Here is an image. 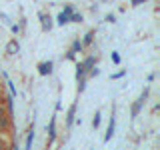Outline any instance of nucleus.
Listing matches in <instances>:
<instances>
[{"mask_svg":"<svg viewBox=\"0 0 160 150\" xmlns=\"http://www.w3.org/2000/svg\"><path fill=\"white\" fill-rule=\"evenodd\" d=\"M10 126H12V118L8 114H2L0 116V132H8Z\"/></svg>","mask_w":160,"mask_h":150,"instance_id":"obj_1","label":"nucleus"},{"mask_svg":"<svg viewBox=\"0 0 160 150\" xmlns=\"http://www.w3.org/2000/svg\"><path fill=\"white\" fill-rule=\"evenodd\" d=\"M48 134H50V138H48V144H52V142H54V138H56V116H52V118H50Z\"/></svg>","mask_w":160,"mask_h":150,"instance_id":"obj_2","label":"nucleus"},{"mask_svg":"<svg viewBox=\"0 0 160 150\" xmlns=\"http://www.w3.org/2000/svg\"><path fill=\"white\" fill-rule=\"evenodd\" d=\"M38 72L42 74V76H46V74H50V72H52V62H50V60H48V62H42V64L38 66Z\"/></svg>","mask_w":160,"mask_h":150,"instance_id":"obj_3","label":"nucleus"},{"mask_svg":"<svg viewBox=\"0 0 160 150\" xmlns=\"http://www.w3.org/2000/svg\"><path fill=\"white\" fill-rule=\"evenodd\" d=\"M18 50H20V44L16 42V40H10V42L6 44V52L8 54H16Z\"/></svg>","mask_w":160,"mask_h":150,"instance_id":"obj_4","label":"nucleus"},{"mask_svg":"<svg viewBox=\"0 0 160 150\" xmlns=\"http://www.w3.org/2000/svg\"><path fill=\"white\" fill-rule=\"evenodd\" d=\"M80 50H82V42H80V40H74L72 48H70V52H68V58H74V54L80 52Z\"/></svg>","mask_w":160,"mask_h":150,"instance_id":"obj_5","label":"nucleus"},{"mask_svg":"<svg viewBox=\"0 0 160 150\" xmlns=\"http://www.w3.org/2000/svg\"><path fill=\"white\" fill-rule=\"evenodd\" d=\"M146 94H148V90H144V94L138 98V102L132 106V116H136V114H138V110H140V106H142V102H144V98H146Z\"/></svg>","mask_w":160,"mask_h":150,"instance_id":"obj_6","label":"nucleus"},{"mask_svg":"<svg viewBox=\"0 0 160 150\" xmlns=\"http://www.w3.org/2000/svg\"><path fill=\"white\" fill-rule=\"evenodd\" d=\"M74 114H76V104H72L70 110H68V116H66V124H68V126L74 124Z\"/></svg>","mask_w":160,"mask_h":150,"instance_id":"obj_7","label":"nucleus"},{"mask_svg":"<svg viewBox=\"0 0 160 150\" xmlns=\"http://www.w3.org/2000/svg\"><path fill=\"white\" fill-rule=\"evenodd\" d=\"M40 18H42V28L44 30H50V28H52V22H50L52 18H50V16H46V14L40 12Z\"/></svg>","mask_w":160,"mask_h":150,"instance_id":"obj_8","label":"nucleus"},{"mask_svg":"<svg viewBox=\"0 0 160 150\" xmlns=\"http://www.w3.org/2000/svg\"><path fill=\"white\" fill-rule=\"evenodd\" d=\"M78 70H76V78H82V76H86V66H84V62H78V66H76Z\"/></svg>","mask_w":160,"mask_h":150,"instance_id":"obj_9","label":"nucleus"},{"mask_svg":"<svg viewBox=\"0 0 160 150\" xmlns=\"http://www.w3.org/2000/svg\"><path fill=\"white\" fill-rule=\"evenodd\" d=\"M112 134H114V116L110 118V126H108V132H106V136H104V142H108V140L112 138Z\"/></svg>","mask_w":160,"mask_h":150,"instance_id":"obj_10","label":"nucleus"},{"mask_svg":"<svg viewBox=\"0 0 160 150\" xmlns=\"http://www.w3.org/2000/svg\"><path fill=\"white\" fill-rule=\"evenodd\" d=\"M68 22H70V16H68L66 12H60L58 14V24H62V26H64V24H68Z\"/></svg>","mask_w":160,"mask_h":150,"instance_id":"obj_11","label":"nucleus"},{"mask_svg":"<svg viewBox=\"0 0 160 150\" xmlns=\"http://www.w3.org/2000/svg\"><path fill=\"white\" fill-rule=\"evenodd\" d=\"M32 140H34V126L30 128V132L26 136V148H32Z\"/></svg>","mask_w":160,"mask_h":150,"instance_id":"obj_12","label":"nucleus"},{"mask_svg":"<svg viewBox=\"0 0 160 150\" xmlns=\"http://www.w3.org/2000/svg\"><path fill=\"white\" fill-rule=\"evenodd\" d=\"M92 38H94V32H88L86 36H84V40H82V46H86V44H90V42H92Z\"/></svg>","mask_w":160,"mask_h":150,"instance_id":"obj_13","label":"nucleus"},{"mask_svg":"<svg viewBox=\"0 0 160 150\" xmlns=\"http://www.w3.org/2000/svg\"><path fill=\"white\" fill-rule=\"evenodd\" d=\"M94 62H96V60H94V56H88L86 60H84V66H86V68H92Z\"/></svg>","mask_w":160,"mask_h":150,"instance_id":"obj_14","label":"nucleus"},{"mask_svg":"<svg viewBox=\"0 0 160 150\" xmlns=\"http://www.w3.org/2000/svg\"><path fill=\"white\" fill-rule=\"evenodd\" d=\"M80 20H82V14H76V12L70 14V22H80Z\"/></svg>","mask_w":160,"mask_h":150,"instance_id":"obj_15","label":"nucleus"},{"mask_svg":"<svg viewBox=\"0 0 160 150\" xmlns=\"http://www.w3.org/2000/svg\"><path fill=\"white\" fill-rule=\"evenodd\" d=\"M92 126H94V128H98V126H100V112H96V114H94V120H92Z\"/></svg>","mask_w":160,"mask_h":150,"instance_id":"obj_16","label":"nucleus"},{"mask_svg":"<svg viewBox=\"0 0 160 150\" xmlns=\"http://www.w3.org/2000/svg\"><path fill=\"white\" fill-rule=\"evenodd\" d=\"M112 62L114 64H120V54L118 52H112Z\"/></svg>","mask_w":160,"mask_h":150,"instance_id":"obj_17","label":"nucleus"},{"mask_svg":"<svg viewBox=\"0 0 160 150\" xmlns=\"http://www.w3.org/2000/svg\"><path fill=\"white\" fill-rule=\"evenodd\" d=\"M62 12H66V14H68V16H70V14H72V12H74V8H72V6H66V8H64V10H62Z\"/></svg>","mask_w":160,"mask_h":150,"instance_id":"obj_18","label":"nucleus"},{"mask_svg":"<svg viewBox=\"0 0 160 150\" xmlns=\"http://www.w3.org/2000/svg\"><path fill=\"white\" fill-rule=\"evenodd\" d=\"M142 2H148V0H132V6H140Z\"/></svg>","mask_w":160,"mask_h":150,"instance_id":"obj_19","label":"nucleus"},{"mask_svg":"<svg viewBox=\"0 0 160 150\" xmlns=\"http://www.w3.org/2000/svg\"><path fill=\"white\" fill-rule=\"evenodd\" d=\"M12 32H14V34L20 32V26H18V24H12Z\"/></svg>","mask_w":160,"mask_h":150,"instance_id":"obj_20","label":"nucleus"},{"mask_svg":"<svg viewBox=\"0 0 160 150\" xmlns=\"http://www.w3.org/2000/svg\"><path fill=\"white\" fill-rule=\"evenodd\" d=\"M2 114H6V108H4L2 102H0V116H2Z\"/></svg>","mask_w":160,"mask_h":150,"instance_id":"obj_21","label":"nucleus"},{"mask_svg":"<svg viewBox=\"0 0 160 150\" xmlns=\"http://www.w3.org/2000/svg\"><path fill=\"white\" fill-rule=\"evenodd\" d=\"M0 96H2V94H0ZM0 102H2V100H0Z\"/></svg>","mask_w":160,"mask_h":150,"instance_id":"obj_22","label":"nucleus"}]
</instances>
